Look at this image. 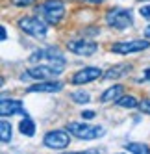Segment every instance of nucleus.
Segmentation results:
<instances>
[{
	"label": "nucleus",
	"instance_id": "f257e3e1",
	"mask_svg": "<svg viewBox=\"0 0 150 154\" xmlns=\"http://www.w3.org/2000/svg\"><path fill=\"white\" fill-rule=\"evenodd\" d=\"M30 63H48V65H54V67H58L61 71L65 69V58H63V54L56 47L35 50L30 56Z\"/></svg>",
	"mask_w": 150,
	"mask_h": 154
},
{
	"label": "nucleus",
	"instance_id": "f03ea898",
	"mask_svg": "<svg viewBox=\"0 0 150 154\" xmlns=\"http://www.w3.org/2000/svg\"><path fill=\"white\" fill-rule=\"evenodd\" d=\"M19 28L35 39H45L48 32V23L43 17H20Z\"/></svg>",
	"mask_w": 150,
	"mask_h": 154
},
{
	"label": "nucleus",
	"instance_id": "7ed1b4c3",
	"mask_svg": "<svg viewBox=\"0 0 150 154\" xmlns=\"http://www.w3.org/2000/svg\"><path fill=\"white\" fill-rule=\"evenodd\" d=\"M37 13L48 24H58L65 17V4L61 0H45L41 6H37Z\"/></svg>",
	"mask_w": 150,
	"mask_h": 154
},
{
	"label": "nucleus",
	"instance_id": "20e7f679",
	"mask_svg": "<svg viewBox=\"0 0 150 154\" xmlns=\"http://www.w3.org/2000/svg\"><path fill=\"white\" fill-rule=\"evenodd\" d=\"M67 130L74 137L83 139V141H93V139H98L106 134V128L104 126H93V125H85V123H69Z\"/></svg>",
	"mask_w": 150,
	"mask_h": 154
},
{
	"label": "nucleus",
	"instance_id": "39448f33",
	"mask_svg": "<svg viewBox=\"0 0 150 154\" xmlns=\"http://www.w3.org/2000/svg\"><path fill=\"white\" fill-rule=\"evenodd\" d=\"M106 23L117 30H126L132 26L134 17H132V11L126 8H113L106 13Z\"/></svg>",
	"mask_w": 150,
	"mask_h": 154
},
{
	"label": "nucleus",
	"instance_id": "423d86ee",
	"mask_svg": "<svg viewBox=\"0 0 150 154\" xmlns=\"http://www.w3.org/2000/svg\"><path fill=\"white\" fill-rule=\"evenodd\" d=\"M63 71L54 67V65H48V63H39V65H34V67H30L26 72H22L20 78H32V80H54L58 74H61Z\"/></svg>",
	"mask_w": 150,
	"mask_h": 154
},
{
	"label": "nucleus",
	"instance_id": "0eeeda50",
	"mask_svg": "<svg viewBox=\"0 0 150 154\" xmlns=\"http://www.w3.org/2000/svg\"><path fill=\"white\" fill-rule=\"evenodd\" d=\"M70 132L65 128V130H50L45 134L43 137V143L45 147L48 149H54V150H61V149H67L69 143H70Z\"/></svg>",
	"mask_w": 150,
	"mask_h": 154
},
{
	"label": "nucleus",
	"instance_id": "6e6552de",
	"mask_svg": "<svg viewBox=\"0 0 150 154\" xmlns=\"http://www.w3.org/2000/svg\"><path fill=\"white\" fill-rule=\"evenodd\" d=\"M150 48L148 39H134V41H122V43H113L111 52L113 54H135Z\"/></svg>",
	"mask_w": 150,
	"mask_h": 154
},
{
	"label": "nucleus",
	"instance_id": "1a4fd4ad",
	"mask_svg": "<svg viewBox=\"0 0 150 154\" xmlns=\"http://www.w3.org/2000/svg\"><path fill=\"white\" fill-rule=\"evenodd\" d=\"M67 48L76 54V56H93V54L98 50V45L94 41H87V39H74V41H69L67 43Z\"/></svg>",
	"mask_w": 150,
	"mask_h": 154
},
{
	"label": "nucleus",
	"instance_id": "9d476101",
	"mask_svg": "<svg viewBox=\"0 0 150 154\" xmlns=\"http://www.w3.org/2000/svg\"><path fill=\"white\" fill-rule=\"evenodd\" d=\"M102 76H104V72L98 67H83L78 72L72 74V80L70 82L74 85H83V84H91L94 80H98V78H102Z\"/></svg>",
	"mask_w": 150,
	"mask_h": 154
},
{
	"label": "nucleus",
	"instance_id": "9b49d317",
	"mask_svg": "<svg viewBox=\"0 0 150 154\" xmlns=\"http://www.w3.org/2000/svg\"><path fill=\"white\" fill-rule=\"evenodd\" d=\"M26 115L24 106L20 100H15V98H2V104H0V115L2 117H13V115Z\"/></svg>",
	"mask_w": 150,
	"mask_h": 154
},
{
	"label": "nucleus",
	"instance_id": "f8f14e48",
	"mask_svg": "<svg viewBox=\"0 0 150 154\" xmlns=\"http://www.w3.org/2000/svg\"><path fill=\"white\" fill-rule=\"evenodd\" d=\"M63 89V84L61 82H56V80H41L34 85L28 87V93H58Z\"/></svg>",
	"mask_w": 150,
	"mask_h": 154
},
{
	"label": "nucleus",
	"instance_id": "ddd939ff",
	"mask_svg": "<svg viewBox=\"0 0 150 154\" xmlns=\"http://www.w3.org/2000/svg\"><path fill=\"white\" fill-rule=\"evenodd\" d=\"M132 71V65L130 63H119V65H113L111 69H108L104 72V78L106 80H117V78H121L122 74H128Z\"/></svg>",
	"mask_w": 150,
	"mask_h": 154
},
{
	"label": "nucleus",
	"instance_id": "4468645a",
	"mask_svg": "<svg viewBox=\"0 0 150 154\" xmlns=\"http://www.w3.org/2000/svg\"><path fill=\"white\" fill-rule=\"evenodd\" d=\"M122 93H124V85L115 84V85H111L110 89H106V91L100 95V100H102V102H113V100H117V98H121Z\"/></svg>",
	"mask_w": 150,
	"mask_h": 154
},
{
	"label": "nucleus",
	"instance_id": "2eb2a0df",
	"mask_svg": "<svg viewBox=\"0 0 150 154\" xmlns=\"http://www.w3.org/2000/svg\"><path fill=\"white\" fill-rule=\"evenodd\" d=\"M19 132H20V134H24V136H28V137H32V136L35 134V123L28 115H24V119L19 123Z\"/></svg>",
	"mask_w": 150,
	"mask_h": 154
},
{
	"label": "nucleus",
	"instance_id": "dca6fc26",
	"mask_svg": "<svg viewBox=\"0 0 150 154\" xmlns=\"http://www.w3.org/2000/svg\"><path fill=\"white\" fill-rule=\"evenodd\" d=\"M11 125H9V121H6V117L0 121V139H2V143H9L11 141Z\"/></svg>",
	"mask_w": 150,
	"mask_h": 154
},
{
	"label": "nucleus",
	"instance_id": "f3484780",
	"mask_svg": "<svg viewBox=\"0 0 150 154\" xmlns=\"http://www.w3.org/2000/svg\"><path fill=\"white\" fill-rule=\"evenodd\" d=\"M115 104L119 108H137L139 106V100L134 97V95H122L121 98H117Z\"/></svg>",
	"mask_w": 150,
	"mask_h": 154
},
{
	"label": "nucleus",
	"instance_id": "a211bd4d",
	"mask_svg": "<svg viewBox=\"0 0 150 154\" xmlns=\"http://www.w3.org/2000/svg\"><path fill=\"white\" fill-rule=\"evenodd\" d=\"M124 150L134 152V154H150V147L145 145V143H126Z\"/></svg>",
	"mask_w": 150,
	"mask_h": 154
},
{
	"label": "nucleus",
	"instance_id": "6ab92c4d",
	"mask_svg": "<svg viewBox=\"0 0 150 154\" xmlns=\"http://www.w3.org/2000/svg\"><path fill=\"white\" fill-rule=\"evenodd\" d=\"M70 98L76 104H87L91 100V97H89L87 91H74V93H70Z\"/></svg>",
	"mask_w": 150,
	"mask_h": 154
},
{
	"label": "nucleus",
	"instance_id": "aec40b11",
	"mask_svg": "<svg viewBox=\"0 0 150 154\" xmlns=\"http://www.w3.org/2000/svg\"><path fill=\"white\" fill-rule=\"evenodd\" d=\"M139 112L150 115V98H143V100L139 102Z\"/></svg>",
	"mask_w": 150,
	"mask_h": 154
},
{
	"label": "nucleus",
	"instance_id": "412c9836",
	"mask_svg": "<svg viewBox=\"0 0 150 154\" xmlns=\"http://www.w3.org/2000/svg\"><path fill=\"white\" fill-rule=\"evenodd\" d=\"M35 0H11V4L15 8H26V6H32Z\"/></svg>",
	"mask_w": 150,
	"mask_h": 154
},
{
	"label": "nucleus",
	"instance_id": "4be33fe9",
	"mask_svg": "<svg viewBox=\"0 0 150 154\" xmlns=\"http://www.w3.org/2000/svg\"><path fill=\"white\" fill-rule=\"evenodd\" d=\"M139 13H141V17H145V19H148V20H150V6H143Z\"/></svg>",
	"mask_w": 150,
	"mask_h": 154
},
{
	"label": "nucleus",
	"instance_id": "5701e85b",
	"mask_svg": "<svg viewBox=\"0 0 150 154\" xmlns=\"http://www.w3.org/2000/svg\"><path fill=\"white\" fill-rule=\"evenodd\" d=\"M96 115V112H93V109H85V112H82V119H93Z\"/></svg>",
	"mask_w": 150,
	"mask_h": 154
},
{
	"label": "nucleus",
	"instance_id": "b1692460",
	"mask_svg": "<svg viewBox=\"0 0 150 154\" xmlns=\"http://www.w3.org/2000/svg\"><path fill=\"white\" fill-rule=\"evenodd\" d=\"M0 34H2V35H0V37H2V41H6V39H8V30H6V26H2Z\"/></svg>",
	"mask_w": 150,
	"mask_h": 154
},
{
	"label": "nucleus",
	"instance_id": "393cba45",
	"mask_svg": "<svg viewBox=\"0 0 150 154\" xmlns=\"http://www.w3.org/2000/svg\"><path fill=\"white\" fill-rule=\"evenodd\" d=\"M143 76H145V80H148V82H150V67L145 71V74H143Z\"/></svg>",
	"mask_w": 150,
	"mask_h": 154
},
{
	"label": "nucleus",
	"instance_id": "a878e982",
	"mask_svg": "<svg viewBox=\"0 0 150 154\" xmlns=\"http://www.w3.org/2000/svg\"><path fill=\"white\" fill-rule=\"evenodd\" d=\"M85 2H89V4H102L104 0H85Z\"/></svg>",
	"mask_w": 150,
	"mask_h": 154
},
{
	"label": "nucleus",
	"instance_id": "bb28decb",
	"mask_svg": "<svg viewBox=\"0 0 150 154\" xmlns=\"http://www.w3.org/2000/svg\"><path fill=\"white\" fill-rule=\"evenodd\" d=\"M145 35L150 39V24H148V26H146V30H145Z\"/></svg>",
	"mask_w": 150,
	"mask_h": 154
}]
</instances>
